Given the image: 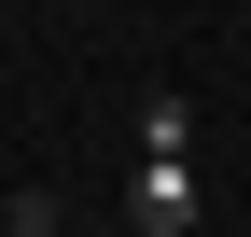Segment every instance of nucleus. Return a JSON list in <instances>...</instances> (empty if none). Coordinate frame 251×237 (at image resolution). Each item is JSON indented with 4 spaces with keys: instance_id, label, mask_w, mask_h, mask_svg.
<instances>
[{
    "instance_id": "4",
    "label": "nucleus",
    "mask_w": 251,
    "mask_h": 237,
    "mask_svg": "<svg viewBox=\"0 0 251 237\" xmlns=\"http://www.w3.org/2000/svg\"><path fill=\"white\" fill-rule=\"evenodd\" d=\"M98 237H140V223H98Z\"/></svg>"
},
{
    "instance_id": "2",
    "label": "nucleus",
    "mask_w": 251,
    "mask_h": 237,
    "mask_svg": "<svg viewBox=\"0 0 251 237\" xmlns=\"http://www.w3.org/2000/svg\"><path fill=\"white\" fill-rule=\"evenodd\" d=\"M140 154H196V112L181 98H140Z\"/></svg>"
},
{
    "instance_id": "1",
    "label": "nucleus",
    "mask_w": 251,
    "mask_h": 237,
    "mask_svg": "<svg viewBox=\"0 0 251 237\" xmlns=\"http://www.w3.org/2000/svg\"><path fill=\"white\" fill-rule=\"evenodd\" d=\"M126 223H140V237H181V223H196V154H140V182H126Z\"/></svg>"
},
{
    "instance_id": "3",
    "label": "nucleus",
    "mask_w": 251,
    "mask_h": 237,
    "mask_svg": "<svg viewBox=\"0 0 251 237\" xmlns=\"http://www.w3.org/2000/svg\"><path fill=\"white\" fill-rule=\"evenodd\" d=\"M0 237H70V210H56V195H14V210H0Z\"/></svg>"
}]
</instances>
